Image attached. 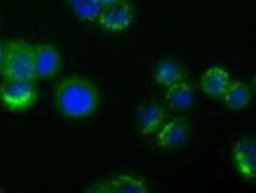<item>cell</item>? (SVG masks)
<instances>
[{"instance_id": "cell-1", "label": "cell", "mask_w": 256, "mask_h": 193, "mask_svg": "<svg viewBox=\"0 0 256 193\" xmlns=\"http://www.w3.org/2000/svg\"><path fill=\"white\" fill-rule=\"evenodd\" d=\"M53 100L58 113L70 121H83L97 112L100 97L98 88L88 78L71 76L56 86Z\"/></svg>"}, {"instance_id": "cell-2", "label": "cell", "mask_w": 256, "mask_h": 193, "mask_svg": "<svg viewBox=\"0 0 256 193\" xmlns=\"http://www.w3.org/2000/svg\"><path fill=\"white\" fill-rule=\"evenodd\" d=\"M0 72L4 80L35 82L34 45L22 40H12L4 45Z\"/></svg>"}, {"instance_id": "cell-3", "label": "cell", "mask_w": 256, "mask_h": 193, "mask_svg": "<svg viewBox=\"0 0 256 193\" xmlns=\"http://www.w3.org/2000/svg\"><path fill=\"white\" fill-rule=\"evenodd\" d=\"M38 98L34 82L4 80L0 83V102L9 112L27 110L35 106Z\"/></svg>"}, {"instance_id": "cell-4", "label": "cell", "mask_w": 256, "mask_h": 193, "mask_svg": "<svg viewBox=\"0 0 256 193\" xmlns=\"http://www.w3.org/2000/svg\"><path fill=\"white\" fill-rule=\"evenodd\" d=\"M165 119V110L161 104L152 98L146 100L136 112V132L144 138L152 136L161 128Z\"/></svg>"}, {"instance_id": "cell-5", "label": "cell", "mask_w": 256, "mask_h": 193, "mask_svg": "<svg viewBox=\"0 0 256 193\" xmlns=\"http://www.w3.org/2000/svg\"><path fill=\"white\" fill-rule=\"evenodd\" d=\"M34 60L36 80L48 82L60 74L62 54L54 45L46 43L34 45Z\"/></svg>"}, {"instance_id": "cell-6", "label": "cell", "mask_w": 256, "mask_h": 193, "mask_svg": "<svg viewBox=\"0 0 256 193\" xmlns=\"http://www.w3.org/2000/svg\"><path fill=\"white\" fill-rule=\"evenodd\" d=\"M134 20V8L128 0H122L104 6L98 14V22L104 30L112 32H122Z\"/></svg>"}, {"instance_id": "cell-7", "label": "cell", "mask_w": 256, "mask_h": 193, "mask_svg": "<svg viewBox=\"0 0 256 193\" xmlns=\"http://www.w3.org/2000/svg\"><path fill=\"white\" fill-rule=\"evenodd\" d=\"M234 162L239 173L246 180L256 178V142L254 136L245 135L239 138L232 148Z\"/></svg>"}, {"instance_id": "cell-8", "label": "cell", "mask_w": 256, "mask_h": 193, "mask_svg": "<svg viewBox=\"0 0 256 193\" xmlns=\"http://www.w3.org/2000/svg\"><path fill=\"white\" fill-rule=\"evenodd\" d=\"M190 130L184 117H175L162 126L157 135V143L162 148H178L187 142Z\"/></svg>"}, {"instance_id": "cell-9", "label": "cell", "mask_w": 256, "mask_h": 193, "mask_svg": "<svg viewBox=\"0 0 256 193\" xmlns=\"http://www.w3.org/2000/svg\"><path fill=\"white\" fill-rule=\"evenodd\" d=\"M230 83V74L220 66L210 67L200 78L201 90L210 98L222 97Z\"/></svg>"}, {"instance_id": "cell-10", "label": "cell", "mask_w": 256, "mask_h": 193, "mask_svg": "<svg viewBox=\"0 0 256 193\" xmlns=\"http://www.w3.org/2000/svg\"><path fill=\"white\" fill-rule=\"evenodd\" d=\"M108 193H147L148 184L143 178L130 174H118L106 180Z\"/></svg>"}, {"instance_id": "cell-11", "label": "cell", "mask_w": 256, "mask_h": 193, "mask_svg": "<svg viewBox=\"0 0 256 193\" xmlns=\"http://www.w3.org/2000/svg\"><path fill=\"white\" fill-rule=\"evenodd\" d=\"M167 106L174 110L188 109L194 102V92L192 87L187 82H178L167 88L165 93Z\"/></svg>"}, {"instance_id": "cell-12", "label": "cell", "mask_w": 256, "mask_h": 193, "mask_svg": "<svg viewBox=\"0 0 256 193\" xmlns=\"http://www.w3.org/2000/svg\"><path fill=\"white\" fill-rule=\"evenodd\" d=\"M222 98L227 109L231 112H240L249 106L252 100V92L244 82H232L228 86Z\"/></svg>"}, {"instance_id": "cell-13", "label": "cell", "mask_w": 256, "mask_h": 193, "mask_svg": "<svg viewBox=\"0 0 256 193\" xmlns=\"http://www.w3.org/2000/svg\"><path fill=\"white\" fill-rule=\"evenodd\" d=\"M183 72L178 64L173 60H165L154 70V78L157 84L168 88L183 80Z\"/></svg>"}, {"instance_id": "cell-14", "label": "cell", "mask_w": 256, "mask_h": 193, "mask_svg": "<svg viewBox=\"0 0 256 193\" xmlns=\"http://www.w3.org/2000/svg\"><path fill=\"white\" fill-rule=\"evenodd\" d=\"M72 12L84 22H94L102 10L100 0H68Z\"/></svg>"}, {"instance_id": "cell-15", "label": "cell", "mask_w": 256, "mask_h": 193, "mask_svg": "<svg viewBox=\"0 0 256 193\" xmlns=\"http://www.w3.org/2000/svg\"><path fill=\"white\" fill-rule=\"evenodd\" d=\"M100 1L101 5H102V8L104 6H109V5H112V4H116V2H119V1H122V0H100Z\"/></svg>"}, {"instance_id": "cell-16", "label": "cell", "mask_w": 256, "mask_h": 193, "mask_svg": "<svg viewBox=\"0 0 256 193\" xmlns=\"http://www.w3.org/2000/svg\"><path fill=\"white\" fill-rule=\"evenodd\" d=\"M2 52H4V46L0 45V67H1V64H2Z\"/></svg>"}]
</instances>
